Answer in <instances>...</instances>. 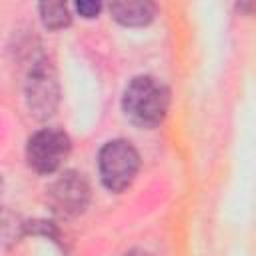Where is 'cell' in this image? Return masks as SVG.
Wrapping results in <instances>:
<instances>
[{
  "label": "cell",
  "mask_w": 256,
  "mask_h": 256,
  "mask_svg": "<svg viewBox=\"0 0 256 256\" xmlns=\"http://www.w3.org/2000/svg\"><path fill=\"white\" fill-rule=\"evenodd\" d=\"M58 100V88H56V78L46 66V62H38L30 76H28V104L30 110L38 118H46L52 114L54 106Z\"/></svg>",
  "instance_id": "5b68a950"
},
{
  "label": "cell",
  "mask_w": 256,
  "mask_h": 256,
  "mask_svg": "<svg viewBox=\"0 0 256 256\" xmlns=\"http://www.w3.org/2000/svg\"><path fill=\"white\" fill-rule=\"evenodd\" d=\"M110 14L122 26H146L154 20L156 6L152 2H112Z\"/></svg>",
  "instance_id": "8992f818"
},
{
  "label": "cell",
  "mask_w": 256,
  "mask_h": 256,
  "mask_svg": "<svg viewBox=\"0 0 256 256\" xmlns=\"http://www.w3.org/2000/svg\"><path fill=\"white\" fill-rule=\"evenodd\" d=\"M130 256H144V254H130Z\"/></svg>",
  "instance_id": "9c48e42d"
},
{
  "label": "cell",
  "mask_w": 256,
  "mask_h": 256,
  "mask_svg": "<svg viewBox=\"0 0 256 256\" xmlns=\"http://www.w3.org/2000/svg\"><path fill=\"white\" fill-rule=\"evenodd\" d=\"M40 16H42V22L46 28L50 30H60V28H66L72 20L70 16V10L64 2H46V4H40Z\"/></svg>",
  "instance_id": "52a82bcc"
},
{
  "label": "cell",
  "mask_w": 256,
  "mask_h": 256,
  "mask_svg": "<svg viewBox=\"0 0 256 256\" xmlns=\"http://www.w3.org/2000/svg\"><path fill=\"white\" fill-rule=\"evenodd\" d=\"M170 106L168 86L154 76H136L124 90L122 110L140 128H156L166 118Z\"/></svg>",
  "instance_id": "6da1fadb"
},
{
  "label": "cell",
  "mask_w": 256,
  "mask_h": 256,
  "mask_svg": "<svg viewBox=\"0 0 256 256\" xmlns=\"http://www.w3.org/2000/svg\"><path fill=\"white\" fill-rule=\"evenodd\" d=\"M48 204L54 214L62 218H72L84 212L90 200V186L86 178L78 172H64L48 188Z\"/></svg>",
  "instance_id": "277c9868"
},
{
  "label": "cell",
  "mask_w": 256,
  "mask_h": 256,
  "mask_svg": "<svg viewBox=\"0 0 256 256\" xmlns=\"http://www.w3.org/2000/svg\"><path fill=\"white\" fill-rule=\"evenodd\" d=\"M76 10L84 18H96L100 14V10H102V4L100 2H78L76 4Z\"/></svg>",
  "instance_id": "ba28073f"
},
{
  "label": "cell",
  "mask_w": 256,
  "mask_h": 256,
  "mask_svg": "<svg viewBox=\"0 0 256 256\" xmlns=\"http://www.w3.org/2000/svg\"><path fill=\"white\" fill-rule=\"evenodd\" d=\"M70 138L60 128H42L30 136L26 146L28 166L38 174L56 172L70 154Z\"/></svg>",
  "instance_id": "3957f363"
},
{
  "label": "cell",
  "mask_w": 256,
  "mask_h": 256,
  "mask_svg": "<svg viewBox=\"0 0 256 256\" xmlns=\"http://www.w3.org/2000/svg\"><path fill=\"white\" fill-rule=\"evenodd\" d=\"M140 168V156L128 140L106 142L98 154L100 180L110 192L126 190Z\"/></svg>",
  "instance_id": "7a4b0ae2"
}]
</instances>
